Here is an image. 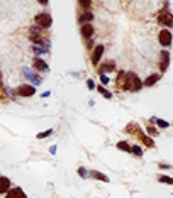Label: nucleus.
<instances>
[{"instance_id":"20e7f679","label":"nucleus","mask_w":173,"mask_h":198,"mask_svg":"<svg viewBox=\"0 0 173 198\" xmlns=\"http://www.w3.org/2000/svg\"><path fill=\"white\" fill-rule=\"evenodd\" d=\"M17 93L20 96H32L36 93V88H34V85H19Z\"/></svg>"},{"instance_id":"423d86ee","label":"nucleus","mask_w":173,"mask_h":198,"mask_svg":"<svg viewBox=\"0 0 173 198\" xmlns=\"http://www.w3.org/2000/svg\"><path fill=\"white\" fill-rule=\"evenodd\" d=\"M102 54H104V46L102 44H99V46H95L94 48V53H92V65H99V61H100V58H102Z\"/></svg>"},{"instance_id":"f3484780","label":"nucleus","mask_w":173,"mask_h":198,"mask_svg":"<svg viewBox=\"0 0 173 198\" xmlns=\"http://www.w3.org/2000/svg\"><path fill=\"white\" fill-rule=\"evenodd\" d=\"M117 149L124 151V153H131V146L126 141H119V142H117Z\"/></svg>"},{"instance_id":"2eb2a0df","label":"nucleus","mask_w":173,"mask_h":198,"mask_svg":"<svg viewBox=\"0 0 173 198\" xmlns=\"http://www.w3.org/2000/svg\"><path fill=\"white\" fill-rule=\"evenodd\" d=\"M158 80H159V75H149V76L146 78V81L143 83V85H144V86H151V85H154V83L158 81Z\"/></svg>"},{"instance_id":"cd10ccee","label":"nucleus","mask_w":173,"mask_h":198,"mask_svg":"<svg viewBox=\"0 0 173 198\" xmlns=\"http://www.w3.org/2000/svg\"><path fill=\"white\" fill-rule=\"evenodd\" d=\"M90 0H80V5H82V7H90Z\"/></svg>"},{"instance_id":"7ed1b4c3","label":"nucleus","mask_w":173,"mask_h":198,"mask_svg":"<svg viewBox=\"0 0 173 198\" xmlns=\"http://www.w3.org/2000/svg\"><path fill=\"white\" fill-rule=\"evenodd\" d=\"M158 24L159 26H163V27L173 26V15L170 14V12H166V10H161L158 14Z\"/></svg>"},{"instance_id":"ddd939ff","label":"nucleus","mask_w":173,"mask_h":198,"mask_svg":"<svg viewBox=\"0 0 173 198\" xmlns=\"http://www.w3.org/2000/svg\"><path fill=\"white\" fill-rule=\"evenodd\" d=\"M34 68L37 71H46V70H48V65H46L41 58H36V60H34Z\"/></svg>"},{"instance_id":"a878e982","label":"nucleus","mask_w":173,"mask_h":198,"mask_svg":"<svg viewBox=\"0 0 173 198\" xmlns=\"http://www.w3.org/2000/svg\"><path fill=\"white\" fill-rule=\"evenodd\" d=\"M78 175L82 176V178H87V176H90L92 173H88V171L85 169V168H80V169H78Z\"/></svg>"},{"instance_id":"9b49d317","label":"nucleus","mask_w":173,"mask_h":198,"mask_svg":"<svg viewBox=\"0 0 173 198\" xmlns=\"http://www.w3.org/2000/svg\"><path fill=\"white\" fill-rule=\"evenodd\" d=\"M24 75H26L29 80H32V83H34V85H41V81H43V80H41V76H36V75H32V71L29 70V68H24Z\"/></svg>"},{"instance_id":"72a5a7b5","label":"nucleus","mask_w":173,"mask_h":198,"mask_svg":"<svg viewBox=\"0 0 173 198\" xmlns=\"http://www.w3.org/2000/svg\"><path fill=\"white\" fill-rule=\"evenodd\" d=\"M0 88H2V73H0Z\"/></svg>"},{"instance_id":"5701e85b","label":"nucleus","mask_w":173,"mask_h":198,"mask_svg":"<svg viewBox=\"0 0 173 198\" xmlns=\"http://www.w3.org/2000/svg\"><path fill=\"white\" fill-rule=\"evenodd\" d=\"M131 153L136 156H143V147L141 146H131Z\"/></svg>"},{"instance_id":"6ab92c4d","label":"nucleus","mask_w":173,"mask_h":198,"mask_svg":"<svg viewBox=\"0 0 173 198\" xmlns=\"http://www.w3.org/2000/svg\"><path fill=\"white\" fill-rule=\"evenodd\" d=\"M138 136H139V137H141V141H143V142H144V144H146L148 147H153V144H154V142H153V141H151V139H149V137H146V136H144V134H143V132H138Z\"/></svg>"},{"instance_id":"4468645a","label":"nucleus","mask_w":173,"mask_h":198,"mask_svg":"<svg viewBox=\"0 0 173 198\" xmlns=\"http://www.w3.org/2000/svg\"><path fill=\"white\" fill-rule=\"evenodd\" d=\"M126 80H127V73L126 71H119V75H117V80H116V83L119 85L121 88L124 86V83H126Z\"/></svg>"},{"instance_id":"39448f33","label":"nucleus","mask_w":173,"mask_h":198,"mask_svg":"<svg viewBox=\"0 0 173 198\" xmlns=\"http://www.w3.org/2000/svg\"><path fill=\"white\" fill-rule=\"evenodd\" d=\"M158 37H159V44L165 46V48L171 44V32L168 31V29H163V31L159 32V36H158Z\"/></svg>"},{"instance_id":"f03ea898","label":"nucleus","mask_w":173,"mask_h":198,"mask_svg":"<svg viewBox=\"0 0 173 198\" xmlns=\"http://www.w3.org/2000/svg\"><path fill=\"white\" fill-rule=\"evenodd\" d=\"M34 22H36L37 27L48 29V27H51V24H53V17L48 14V12H41V14H37L34 17Z\"/></svg>"},{"instance_id":"7c9ffc66","label":"nucleus","mask_w":173,"mask_h":198,"mask_svg":"<svg viewBox=\"0 0 173 198\" xmlns=\"http://www.w3.org/2000/svg\"><path fill=\"white\" fill-rule=\"evenodd\" d=\"M49 153H51V154H56V146H51V147H49Z\"/></svg>"},{"instance_id":"1a4fd4ad","label":"nucleus","mask_w":173,"mask_h":198,"mask_svg":"<svg viewBox=\"0 0 173 198\" xmlns=\"http://www.w3.org/2000/svg\"><path fill=\"white\" fill-rule=\"evenodd\" d=\"M5 198H27V196H26V193H24L20 188H10L9 193L5 195Z\"/></svg>"},{"instance_id":"412c9836","label":"nucleus","mask_w":173,"mask_h":198,"mask_svg":"<svg viewBox=\"0 0 173 198\" xmlns=\"http://www.w3.org/2000/svg\"><path fill=\"white\" fill-rule=\"evenodd\" d=\"M97 90H99L100 93H102V95H104V96H105V98H107V100H111V98H112V93H111V91H109V90H105L104 86H100V85H99V88H97Z\"/></svg>"},{"instance_id":"4be33fe9","label":"nucleus","mask_w":173,"mask_h":198,"mask_svg":"<svg viewBox=\"0 0 173 198\" xmlns=\"http://www.w3.org/2000/svg\"><path fill=\"white\" fill-rule=\"evenodd\" d=\"M31 51L34 54H44L46 53V48H41V46H31Z\"/></svg>"},{"instance_id":"b1692460","label":"nucleus","mask_w":173,"mask_h":198,"mask_svg":"<svg viewBox=\"0 0 173 198\" xmlns=\"http://www.w3.org/2000/svg\"><path fill=\"white\" fill-rule=\"evenodd\" d=\"M51 134H53V129H48V130H43V132H39V134H37V139H44V137L51 136Z\"/></svg>"},{"instance_id":"6e6552de","label":"nucleus","mask_w":173,"mask_h":198,"mask_svg":"<svg viewBox=\"0 0 173 198\" xmlns=\"http://www.w3.org/2000/svg\"><path fill=\"white\" fill-rule=\"evenodd\" d=\"M9 190H10V180L7 176H0V195L9 193Z\"/></svg>"},{"instance_id":"473e14b6","label":"nucleus","mask_w":173,"mask_h":198,"mask_svg":"<svg viewBox=\"0 0 173 198\" xmlns=\"http://www.w3.org/2000/svg\"><path fill=\"white\" fill-rule=\"evenodd\" d=\"M49 95H51V91H44V93H43V98H46V96H49Z\"/></svg>"},{"instance_id":"f8f14e48","label":"nucleus","mask_w":173,"mask_h":198,"mask_svg":"<svg viewBox=\"0 0 173 198\" xmlns=\"http://www.w3.org/2000/svg\"><path fill=\"white\" fill-rule=\"evenodd\" d=\"M92 19H94V15H92L90 12H83V14L78 17V24H82V26H87V24L90 22Z\"/></svg>"},{"instance_id":"f257e3e1","label":"nucleus","mask_w":173,"mask_h":198,"mask_svg":"<svg viewBox=\"0 0 173 198\" xmlns=\"http://www.w3.org/2000/svg\"><path fill=\"white\" fill-rule=\"evenodd\" d=\"M143 88V81L139 80L136 73H127V80H126L122 90H129V91H139Z\"/></svg>"},{"instance_id":"2f4dec72","label":"nucleus","mask_w":173,"mask_h":198,"mask_svg":"<svg viewBox=\"0 0 173 198\" xmlns=\"http://www.w3.org/2000/svg\"><path fill=\"white\" fill-rule=\"evenodd\" d=\"M159 168H161V169H166V168L170 169V166H168V164H165V163H163V164H159Z\"/></svg>"},{"instance_id":"c85d7f7f","label":"nucleus","mask_w":173,"mask_h":198,"mask_svg":"<svg viewBox=\"0 0 173 198\" xmlns=\"http://www.w3.org/2000/svg\"><path fill=\"white\" fill-rule=\"evenodd\" d=\"M148 132H149L151 136H158V130H156L154 127H148Z\"/></svg>"},{"instance_id":"bb28decb","label":"nucleus","mask_w":173,"mask_h":198,"mask_svg":"<svg viewBox=\"0 0 173 198\" xmlns=\"http://www.w3.org/2000/svg\"><path fill=\"white\" fill-rule=\"evenodd\" d=\"M100 81H102V85H109V83H111V78H109L107 75H100Z\"/></svg>"},{"instance_id":"0eeeda50","label":"nucleus","mask_w":173,"mask_h":198,"mask_svg":"<svg viewBox=\"0 0 173 198\" xmlns=\"http://www.w3.org/2000/svg\"><path fill=\"white\" fill-rule=\"evenodd\" d=\"M168 65H170V54H168V51H161V60H159V70H161V73L168 70Z\"/></svg>"},{"instance_id":"dca6fc26","label":"nucleus","mask_w":173,"mask_h":198,"mask_svg":"<svg viewBox=\"0 0 173 198\" xmlns=\"http://www.w3.org/2000/svg\"><path fill=\"white\" fill-rule=\"evenodd\" d=\"M114 70H116V65H114V63H105V65H102V66H100V75H104L105 73V71H114Z\"/></svg>"},{"instance_id":"aec40b11","label":"nucleus","mask_w":173,"mask_h":198,"mask_svg":"<svg viewBox=\"0 0 173 198\" xmlns=\"http://www.w3.org/2000/svg\"><path fill=\"white\" fill-rule=\"evenodd\" d=\"M151 122H154V124H158V127H161V129H166L168 125V122H165V120H161V119H156V117H153V119H151Z\"/></svg>"},{"instance_id":"c756f323","label":"nucleus","mask_w":173,"mask_h":198,"mask_svg":"<svg viewBox=\"0 0 173 198\" xmlns=\"http://www.w3.org/2000/svg\"><path fill=\"white\" fill-rule=\"evenodd\" d=\"M87 86L90 88V90H94V88H95V85H94V81H92V80H87Z\"/></svg>"},{"instance_id":"393cba45","label":"nucleus","mask_w":173,"mask_h":198,"mask_svg":"<svg viewBox=\"0 0 173 198\" xmlns=\"http://www.w3.org/2000/svg\"><path fill=\"white\" fill-rule=\"evenodd\" d=\"M159 183H168V185H173V178H170V176H159Z\"/></svg>"},{"instance_id":"a211bd4d","label":"nucleus","mask_w":173,"mask_h":198,"mask_svg":"<svg viewBox=\"0 0 173 198\" xmlns=\"http://www.w3.org/2000/svg\"><path fill=\"white\" fill-rule=\"evenodd\" d=\"M92 176H94V178H97V180H102V181H105V183H109V176H105L104 173H100V171H94L92 173Z\"/></svg>"},{"instance_id":"9d476101","label":"nucleus","mask_w":173,"mask_h":198,"mask_svg":"<svg viewBox=\"0 0 173 198\" xmlns=\"http://www.w3.org/2000/svg\"><path fill=\"white\" fill-rule=\"evenodd\" d=\"M82 36L85 37L87 41H90L92 36H94V27H92L90 24H87V26H82Z\"/></svg>"}]
</instances>
